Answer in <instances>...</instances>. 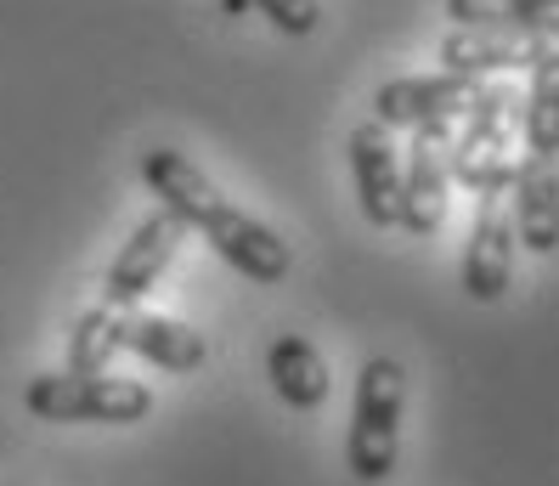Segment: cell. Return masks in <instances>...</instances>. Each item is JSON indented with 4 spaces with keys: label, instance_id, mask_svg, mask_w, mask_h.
Returning a JSON list of instances; mask_svg holds the SVG:
<instances>
[{
    "label": "cell",
    "instance_id": "6da1fadb",
    "mask_svg": "<svg viewBox=\"0 0 559 486\" xmlns=\"http://www.w3.org/2000/svg\"><path fill=\"white\" fill-rule=\"evenodd\" d=\"M142 181H147V192H158V204L170 210L181 226H199V233L210 238V249L221 254L226 266H238L249 283H283L288 277V266H294L288 244L272 233L266 221H254L249 210H238L187 153L147 147L142 153Z\"/></svg>",
    "mask_w": 559,
    "mask_h": 486
},
{
    "label": "cell",
    "instance_id": "7a4b0ae2",
    "mask_svg": "<svg viewBox=\"0 0 559 486\" xmlns=\"http://www.w3.org/2000/svg\"><path fill=\"white\" fill-rule=\"evenodd\" d=\"M514 137H520V96L509 85H475L469 108L452 119L447 176L469 192H503L514 181Z\"/></svg>",
    "mask_w": 559,
    "mask_h": 486
},
{
    "label": "cell",
    "instance_id": "3957f363",
    "mask_svg": "<svg viewBox=\"0 0 559 486\" xmlns=\"http://www.w3.org/2000/svg\"><path fill=\"white\" fill-rule=\"evenodd\" d=\"M23 407H28V418H46V425H142L153 413V391L142 379L62 368V374L28 379Z\"/></svg>",
    "mask_w": 559,
    "mask_h": 486
},
{
    "label": "cell",
    "instance_id": "277c9868",
    "mask_svg": "<svg viewBox=\"0 0 559 486\" xmlns=\"http://www.w3.org/2000/svg\"><path fill=\"white\" fill-rule=\"evenodd\" d=\"M402 407H407V374L396 356H368L356 374V402H350V436H345V459L356 481H390L396 470V447H402Z\"/></svg>",
    "mask_w": 559,
    "mask_h": 486
},
{
    "label": "cell",
    "instance_id": "5b68a950",
    "mask_svg": "<svg viewBox=\"0 0 559 486\" xmlns=\"http://www.w3.org/2000/svg\"><path fill=\"white\" fill-rule=\"evenodd\" d=\"M181 244H187V226L164 210V204H158L153 215H142L136 233H130L124 249L114 254V266L103 272V300L119 306V311L142 306V300L153 295V283L170 272V261L181 254Z\"/></svg>",
    "mask_w": 559,
    "mask_h": 486
},
{
    "label": "cell",
    "instance_id": "8992f818",
    "mask_svg": "<svg viewBox=\"0 0 559 486\" xmlns=\"http://www.w3.org/2000/svg\"><path fill=\"white\" fill-rule=\"evenodd\" d=\"M447 137H452V119L441 125H413V153H407V170H402V204H396V226H407L413 238H430L441 233L447 221Z\"/></svg>",
    "mask_w": 559,
    "mask_h": 486
},
{
    "label": "cell",
    "instance_id": "52a82bcc",
    "mask_svg": "<svg viewBox=\"0 0 559 486\" xmlns=\"http://www.w3.org/2000/svg\"><path fill=\"white\" fill-rule=\"evenodd\" d=\"M480 80L469 74H402V80H384L379 96H373V119L384 125V131H396V125H441V119H457L469 108V96H475Z\"/></svg>",
    "mask_w": 559,
    "mask_h": 486
},
{
    "label": "cell",
    "instance_id": "ba28073f",
    "mask_svg": "<svg viewBox=\"0 0 559 486\" xmlns=\"http://www.w3.org/2000/svg\"><path fill=\"white\" fill-rule=\"evenodd\" d=\"M509 283H514V221L498 192H480L475 233L464 249V295L475 306H498L509 295Z\"/></svg>",
    "mask_w": 559,
    "mask_h": 486
},
{
    "label": "cell",
    "instance_id": "9c48e42d",
    "mask_svg": "<svg viewBox=\"0 0 559 486\" xmlns=\"http://www.w3.org/2000/svg\"><path fill=\"white\" fill-rule=\"evenodd\" d=\"M350 176H356V204L373 226H396V204H402V158L396 142L379 119L356 125L350 131Z\"/></svg>",
    "mask_w": 559,
    "mask_h": 486
},
{
    "label": "cell",
    "instance_id": "30bf717a",
    "mask_svg": "<svg viewBox=\"0 0 559 486\" xmlns=\"http://www.w3.org/2000/svg\"><path fill=\"white\" fill-rule=\"evenodd\" d=\"M554 51V35H503V28H452L441 40V69L452 74H514V69H532V62Z\"/></svg>",
    "mask_w": 559,
    "mask_h": 486
},
{
    "label": "cell",
    "instance_id": "8fae6325",
    "mask_svg": "<svg viewBox=\"0 0 559 486\" xmlns=\"http://www.w3.org/2000/svg\"><path fill=\"white\" fill-rule=\"evenodd\" d=\"M514 244H525L532 254H554L559 249V176L554 158L525 153L514 165Z\"/></svg>",
    "mask_w": 559,
    "mask_h": 486
},
{
    "label": "cell",
    "instance_id": "7c38bea8",
    "mask_svg": "<svg viewBox=\"0 0 559 486\" xmlns=\"http://www.w3.org/2000/svg\"><path fill=\"white\" fill-rule=\"evenodd\" d=\"M266 379L283 396V407H294V413H317L328 402V391H334V374H328L322 351L306 334H283L266 345Z\"/></svg>",
    "mask_w": 559,
    "mask_h": 486
},
{
    "label": "cell",
    "instance_id": "4fadbf2b",
    "mask_svg": "<svg viewBox=\"0 0 559 486\" xmlns=\"http://www.w3.org/2000/svg\"><path fill=\"white\" fill-rule=\"evenodd\" d=\"M124 351L147 356V363L164 368V374H199L204 356H210V340L199 329H187V322H176V317L130 311L124 317Z\"/></svg>",
    "mask_w": 559,
    "mask_h": 486
},
{
    "label": "cell",
    "instance_id": "5bb4252c",
    "mask_svg": "<svg viewBox=\"0 0 559 486\" xmlns=\"http://www.w3.org/2000/svg\"><path fill=\"white\" fill-rule=\"evenodd\" d=\"M525 74H532V91L520 96V137H525V153L554 158V153H559V51H543Z\"/></svg>",
    "mask_w": 559,
    "mask_h": 486
},
{
    "label": "cell",
    "instance_id": "9a60e30c",
    "mask_svg": "<svg viewBox=\"0 0 559 486\" xmlns=\"http://www.w3.org/2000/svg\"><path fill=\"white\" fill-rule=\"evenodd\" d=\"M457 28H503V35H554L559 0H447Z\"/></svg>",
    "mask_w": 559,
    "mask_h": 486
},
{
    "label": "cell",
    "instance_id": "2e32d148",
    "mask_svg": "<svg viewBox=\"0 0 559 486\" xmlns=\"http://www.w3.org/2000/svg\"><path fill=\"white\" fill-rule=\"evenodd\" d=\"M119 351H124V311L103 300V306H91V311L74 322L69 368H74V374H108Z\"/></svg>",
    "mask_w": 559,
    "mask_h": 486
},
{
    "label": "cell",
    "instance_id": "e0dca14e",
    "mask_svg": "<svg viewBox=\"0 0 559 486\" xmlns=\"http://www.w3.org/2000/svg\"><path fill=\"white\" fill-rule=\"evenodd\" d=\"M249 7L266 17L277 35H294V40L317 35V23H322V0H249Z\"/></svg>",
    "mask_w": 559,
    "mask_h": 486
}]
</instances>
